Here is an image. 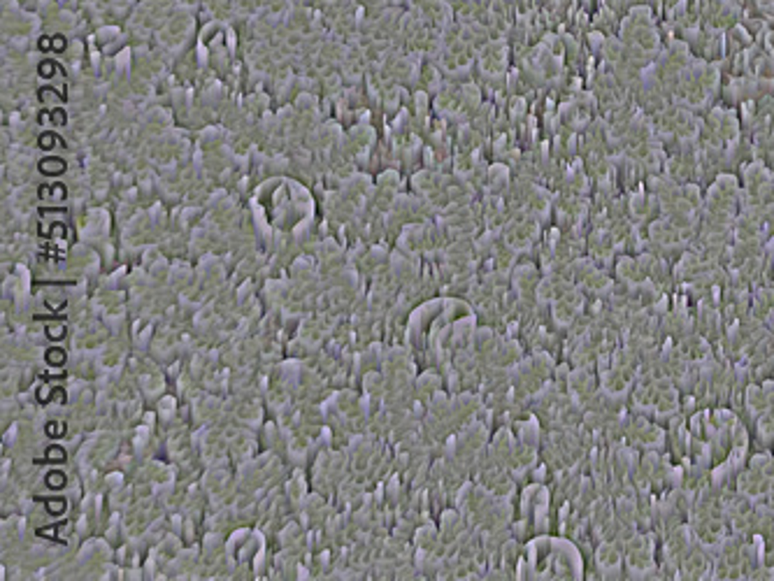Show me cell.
<instances>
[{
    "mask_svg": "<svg viewBox=\"0 0 774 581\" xmlns=\"http://www.w3.org/2000/svg\"><path fill=\"white\" fill-rule=\"evenodd\" d=\"M63 358H65V353H63V351H58V349H51L49 353H47V360H49L51 365H61V363H63Z\"/></svg>",
    "mask_w": 774,
    "mask_h": 581,
    "instance_id": "cell-1",
    "label": "cell"
}]
</instances>
